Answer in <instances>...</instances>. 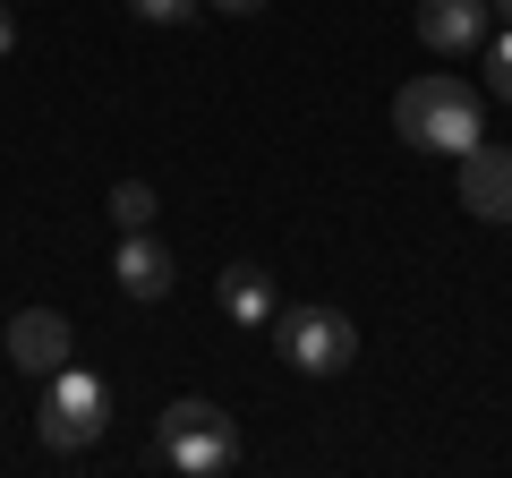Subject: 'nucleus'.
<instances>
[{"instance_id": "f257e3e1", "label": "nucleus", "mask_w": 512, "mask_h": 478, "mask_svg": "<svg viewBox=\"0 0 512 478\" xmlns=\"http://www.w3.org/2000/svg\"><path fill=\"white\" fill-rule=\"evenodd\" d=\"M393 129L419 154H470L478 137H487V94H478L470 77H410V86L393 94Z\"/></svg>"}, {"instance_id": "f03ea898", "label": "nucleus", "mask_w": 512, "mask_h": 478, "mask_svg": "<svg viewBox=\"0 0 512 478\" xmlns=\"http://www.w3.org/2000/svg\"><path fill=\"white\" fill-rule=\"evenodd\" d=\"M239 453H248V436H239V419L222 402H171L163 419H154V461L163 470H180V478H222V470H239Z\"/></svg>"}, {"instance_id": "7ed1b4c3", "label": "nucleus", "mask_w": 512, "mask_h": 478, "mask_svg": "<svg viewBox=\"0 0 512 478\" xmlns=\"http://www.w3.org/2000/svg\"><path fill=\"white\" fill-rule=\"evenodd\" d=\"M111 427V385L94 368H52L43 376V410H35V436L52 444V453H86V444H103Z\"/></svg>"}, {"instance_id": "20e7f679", "label": "nucleus", "mask_w": 512, "mask_h": 478, "mask_svg": "<svg viewBox=\"0 0 512 478\" xmlns=\"http://www.w3.org/2000/svg\"><path fill=\"white\" fill-rule=\"evenodd\" d=\"M282 359H291L299 376H342L350 359H359V325H350L342 308H291L282 316Z\"/></svg>"}, {"instance_id": "39448f33", "label": "nucleus", "mask_w": 512, "mask_h": 478, "mask_svg": "<svg viewBox=\"0 0 512 478\" xmlns=\"http://www.w3.org/2000/svg\"><path fill=\"white\" fill-rule=\"evenodd\" d=\"M461 214L512 222V146H487V137H478V146L461 154Z\"/></svg>"}, {"instance_id": "423d86ee", "label": "nucleus", "mask_w": 512, "mask_h": 478, "mask_svg": "<svg viewBox=\"0 0 512 478\" xmlns=\"http://www.w3.org/2000/svg\"><path fill=\"white\" fill-rule=\"evenodd\" d=\"M111 282H120L128 299H171V282H180V257H171L154 231H120V248H111Z\"/></svg>"}, {"instance_id": "0eeeda50", "label": "nucleus", "mask_w": 512, "mask_h": 478, "mask_svg": "<svg viewBox=\"0 0 512 478\" xmlns=\"http://www.w3.org/2000/svg\"><path fill=\"white\" fill-rule=\"evenodd\" d=\"M69 316L60 308H18L9 316V359H18L26 376H52V368H69Z\"/></svg>"}, {"instance_id": "6e6552de", "label": "nucleus", "mask_w": 512, "mask_h": 478, "mask_svg": "<svg viewBox=\"0 0 512 478\" xmlns=\"http://www.w3.org/2000/svg\"><path fill=\"white\" fill-rule=\"evenodd\" d=\"M419 43L444 60L478 52L487 43V0H419Z\"/></svg>"}, {"instance_id": "1a4fd4ad", "label": "nucleus", "mask_w": 512, "mask_h": 478, "mask_svg": "<svg viewBox=\"0 0 512 478\" xmlns=\"http://www.w3.org/2000/svg\"><path fill=\"white\" fill-rule=\"evenodd\" d=\"M222 316L231 325H274V274L265 265H222Z\"/></svg>"}, {"instance_id": "9d476101", "label": "nucleus", "mask_w": 512, "mask_h": 478, "mask_svg": "<svg viewBox=\"0 0 512 478\" xmlns=\"http://www.w3.org/2000/svg\"><path fill=\"white\" fill-rule=\"evenodd\" d=\"M111 222H120V231H154V188L146 180H120V188H111Z\"/></svg>"}, {"instance_id": "9b49d317", "label": "nucleus", "mask_w": 512, "mask_h": 478, "mask_svg": "<svg viewBox=\"0 0 512 478\" xmlns=\"http://www.w3.org/2000/svg\"><path fill=\"white\" fill-rule=\"evenodd\" d=\"M487 94H495V103H512V26H504V35H487Z\"/></svg>"}, {"instance_id": "f8f14e48", "label": "nucleus", "mask_w": 512, "mask_h": 478, "mask_svg": "<svg viewBox=\"0 0 512 478\" xmlns=\"http://www.w3.org/2000/svg\"><path fill=\"white\" fill-rule=\"evenodd\" d=\"M128 9H137L146 26H188V18L205 9V0H128Z\"/></svg>"}, {"instance_id": "ddd939ff", "label": "nucleus", "mask_w": 512, "mask_h": 478, "mask_svg": "<svg viewBox=\"0 0 512 478\" xmlns=\"http://www.w3.org/2000/svg\"><path fill=\"white\" fill-rule=\"evenodd\" d=\"M18 0H0V60H9V43H18V18H9Z\"/></svg>"}, {"instance_id": "4468645a", "label": "nucleus", "mask_w": 512, "mask_h": 478, "mask_svg": "<svg viewBox=\"0 0 512 478\" xmlns=\"http://www.w3.org/2000/svg\"><path fill=\"white\" fill-rule=\"evenodd\" d=\"M205 9H231V18H256V9H265V0H205Z\"/></svg>"}, {"instance_id": "2eb2a0df", "label": "nucleus", "mask_w": 512, "mask_h": 478, "mask_svg": "<svg viewBox=\"0 0 512 478\" xmlns=\"http://www.w3.org/2000/svg\"><path fill=\"white\" fill-rule=\"evenodd\" d=\"M487 9H495V18H504V26H512V0H487Z\"/></svg>"}]
</instances>
